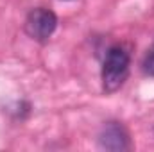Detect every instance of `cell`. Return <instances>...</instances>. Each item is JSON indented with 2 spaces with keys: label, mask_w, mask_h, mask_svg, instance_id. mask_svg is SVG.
<instances>
[{
  "label": "cell",
  "mask_w": 154,
  "mask_h": 152,
  "mask_svg": "<svg viewBox=\"0 0 154 152\" xmlns=\"http://www.w3.org/2000/svg\"><path fill=\"white\" fill-rule=\"evenodd\" d=\"M99 145L106 150H125L129 149V134L118 122H109L99 134Z\"/></svg>",
  "instance_id": "3957f363"
},
{
  "label": "cell",
  "mask_w": 154,
  "mask_h": 152,
  "mask_svg": "<svg viewBox=\"0 0 154 152\" xmlns=\"http://www.w3.org/2000/svg\"><path fill=\"white\" fill-rule=\"evenodd\" d=\"M143 72H145L147 75L154 77V45H152V48L147 52L145 59H143Z\"/></svg>",
  "instance_id": "277c9868"
},
{
  "label": "cell",
  "mask_w": 154,
  "mask_h": 152,
  "mask_svg": "<svg viewBox=\"0 0 154 152\" xmlns=\"http://www.w3.org/2000/svg\"><path fill=\"white\" fill-rule=\"evenodd\" d=\"M57 27V16L45 7H36L27 14L25 20V32L27 36L36 41H47L54 34Z\"/></svg>",
  "instance_id": "7a4b0ae2"
},
{
  "label": "cell",
  "mask_w": 154,
  "mask_h": 152,
  "mask_svg": "<svg viewBox=\"0 0 154 152\" xmlns=\"http://www.w3.org/2000/svg\"><path fill=\"white\" fill-rule=\"evenodd\" d=\"M129 75V52L124 47H111L102 66V90L106 93L116 91Z\"/></svg>",
  "instance_id": "6da1fadb"
}]
</instances>
